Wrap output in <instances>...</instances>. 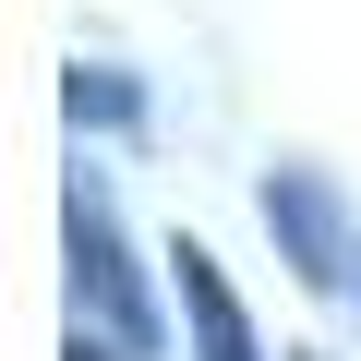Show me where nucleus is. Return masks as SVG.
<instances>
[{
	"instance_id": "f257e3e1",
	"label": "nucleus",
	"mask_w": 361,
	"mask_h": 361,
	"mask_svg": "<svg viewBox=\"0 0 361 361\" xmlns=\"http://www.w3.org/2000/svg\"><path fill=\"white\" fill-rule=\"evenodd\" d=\"M61 241H73V337H109L121 361H157V301L121 253V217H109V180L73 169V193H61Z\"/></svg>"
},
{
	"instance_id": "423d86ee",
	"label": "nucleus",
	"mask_w": 361,
	"mask_h": 361,
	"mask_svg": "<svg viewBox=\"0 0 361 361\" xmlns=\"http://www.w3.org/2000/svg\"><path fill=\"white\" fill-rule=\"evenodd\" d=\"M349 289H361V265H349Z\"/></svg>"
},
{
	"instance_id": "20e7f679",
	"label": "nucleus",
	"mask_w": 361,
	"mask_h": 361,
	"mask_svg": "<svg viewBox=\"0 0 361 361\" xmlns=\"http://www.w3.org/2000/svg\"><path fill=\"white\" fill-rule=\"evenodd\" d=\"M73 121H133V85L121 73H73Z\"/></svg>"
},
{
	"instance_id": "f03ea898",
	"label": "nucleus",
	"mask_w": 361,
	"mask_h": 361,
	"mask_svg": "<svg viewBox=\"0 0 361 361\" xmlns=\"http://www.w3.org/2000/svg\"><path fill=\"white\" fill-rule=\"evenodd\" d=\"M265 229L289 241L301 289H349V265H361V229H349V205L325 193V169H265Z\"/></svg>"
},
{
	"instance_id": "39448f33",
	"label": "nucleus",
	"mask_w": 361,
	"mask_h": 361,
	"mask_svg": "<svg viewBox=\"0 0 361 361\" xmlns=\"http://www.w3.org/2000/svg\"><path fill=\"white\" fill-rule=\"evenodd\" d=\"M73 361H121V349H97V337H73Z\"/></svg>"
},
{
	"instance_id": "7ed1b4c3",
	"label": "nucleus",
	"mask_w": 361,
	"mask_h": 361,
	"mask_svg": "<svg viewBox=\"0 0 361 361\" xmlns=\"http://www.w3.org/2000/svg\"><path fill=\"white\" fill-rule=\"evenodd\" d=\"M180 313H193V349H205V361H265V349H253V313L229 301V277H217L205 241H180Z\"/></svg>"
}]
</instances>
